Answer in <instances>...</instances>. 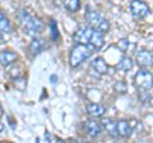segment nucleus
Returning <instances> with one entry per match:
<instances>
[{
    "mask_svg": "<svg viewBox=\"0 0 153 143\" xmlns=\"http://www.w3.org/2000/svg\"><path fill=\"white\" fill-rule=\"evenodd\" d=\"M73 39L75 42H79L80 45H89L94 47L96 50L101 49L105 45V39L101 32L92 30L91 27H79L75 31Z\"/></svg>",
    "mask_w": 153,
    "mask_h": 143,
    "instance_id": "obj_1",
    "label": "nucleus"
},
{
    "mask_svg": "<svg viewBox=\"0 0 153 143\" xmlns=\"http://www.w3.org/2000/svg\"><path fill=\"white\" fill-rule=\"evenodd\" d=\"M94 50H96L94 47L89 46V45H80V44L75 45L70 52V56H69L70 66H73V68L79 66L85 59H88L89 56L92 55V52Z\"/></svg>",
    "mask_w": 153,
    "mask_h": 143,
    "instance_id": "obj_2",
    "label": "nucleus"
},
{
    "mask_svg": "<svg viewBox=\"0 0 153 143\" xmlns=\"http://www.w3.org/2000/svg\"><path fill=\"white\" fill-rule=\"evenodd\" d=\"M19 19H21V22L23 23V26H25L30 35H37L44 30V23L41 22V19L31 16L30 13L23 10V9L19 12Z\"/></svg>",
    "mask_w": 153,
    "mask_h": 143,
    "instance_id": "obj_3",
    "label": "nucleus"
},
{
    "mask_svg": "<svg viewBox=\"0 0 153 143\" xmlns=\"http://www.w3.org/2000/svg\"><path fill=\"white\" fill-rule=\"evenodd\" d=\"M85 21H87L88 27H91L92 30L101 32L102 35L105 32H107L110 28L108 21L97 12H87L85 13Z\"/></svg>",
    "mask_w": 153,
    "mask_h": 143,
    "instance_id": "obj_4",
    "label": "nucleus"
},
{
    "mask_svg": "<svg viewBox=\"0 0 153 143\" xmlns=\"http://www.w3.org/2000/svg\"><path fill=\"white\" fill-rule=\"evenodd\" d=\"M135 86L140 91H148L153 87V75L146 69H140L134 77Z\"/></svg>",
    "mask_w": 153,
    "mask_h": 143,
    "instance_id": "obj_5",
    "label": "nucleus"
},
{
    "mask_svg": "<svg viewBox=\"0 0 153 143\" xmlns=\"http://www.w3.org/2000/svg\"><path fill=\"white\" fill-rule=\"evenodd\" d=\"M130 10L134 18H137V19H143L149 14V8L143 1H131Z\"/></svg>",
    "mask_w": 153,
    "mask_h": 143,
    "instance_id": "obj_6",
    "label": "nucleus"
},
{
    "mask_svg": "<svg viewBox=\"0 0 153 143\" xmlns=\"http://www.w3.org/2000/svg\"><path fill=\"white\" fill-rule=\"evenodd\" d=\"M135 60H137L138 65L142 66V68H149V66L153 65V55H152V52L148 50L138 51Z\"/></svg>",
    "mask_w": 153,
    "mask_h": 143,
    "instance_id": "obj_7",
    "label": "nucleus"
},
{
    "mask_svg": "<svg viewBox=\"0 0 153 143\" xmlns=\"http://www.w3.org/2000/svg\"><path fill=\"white\" fill-rule=\"evenodd\" d=\"M84 130L89 137H97L101 134L102 127H101V124L96 120H87L84 123Z\"/></svg>",
    "mask_w": 153,
    "mask_h": 143,
    "instance_id": "obj_8",
    "label": "nucleus"
},
{
    "mask_svg": "<svg viewBox=\"0 0 153 143\" xmlns=\"http://www.w3.org/2000/svg\"><path fill=\"white\" fill-rule=\"evenodd\" d=\"M18 59V55L16 52H13L10 50H3L0 51V64L7 66V65H10L13 61H16Z\"/></svg>",
    "mask_w": 153,
    "mask_h": 143,
    "instance_id": "obj_9",
    "label": "nucleus"
},
{
    "mask_svg": "<svg viewBox=\"0 0 153 143\" xmlns=\"http://www.w3.org/2000/svg\"><path fill=\"white\" fill-rule=\"evenodd\" d=\"M91 65H92V68L100 74H106L108 72V65H107L106 61H105V59L101 58V56L93 59L92 63H91Z\"/></svg>",
    "mask_w": 153,
    "mask_h": 143,
    "instance_id": "obj_10",
    "label": "nucleus"
},
{
    "mask_svg": "<svg viewBox=\"0 0 153 143\" xmlns=\"http://www.w3.org/2000/svg\"><path fill=\"white\" fill-rule=\"evenodd\" d=\"M87 111L91 116L94 118H101L106 112V107L100 104H88L87 105Z\"/></svg>",
    "mask_w": 153,
    "mask_h": 143,
    "instance_id": "obj_11",
    "label": "nucleus"
},
{
    "mask_svg": "<svg viewBox=\"0 0 153 143\" xmlns=\"http://www.w3.org/2000/svg\"><path fill=\"white\" fill-rule=\"evenodd\" d=\"M117 133H119V136H121V137H129L131 134L130 124H129L126 120L117 121Z\"/></svg>",
    "mask_w": 153,
    "mask_h": 143,
    "instance_id": "obj_12",
    "label": "nucleus"
},
{
    "mask_svg": "<svg viewBox=\"0 0 153 143\" xmlns=\"http://www.w3.org/2000/svg\"><path fill=\"white\" fill-rule=\"evenodd\" d=\"M45 49V41L42 39H33L30 44V51L32 54H40V52Z\"/></svg>",
    "mask_w": 153,
    "mask_h": 143,
    "instance_id": "obj_13",
    "label": "nucleus"
},
{
    "mask_svg": "<svg viewBox=\"0 0 153 143\" xmlns=\"http://www.w3.org/2000/svg\"><path fill=\"white\" fill-rule=\"evenodd\" d=\"M103 124H105V128L107 129V132L112 137L117 136V123H115L114 120H111V119H106V120L103 121Z\"/></svg>",
    "mask_w": 153,
    "mask_h": 143,
    "instance_id": "obj_14",
    "label": "nucleus"
},
{
    "mask_svg": "<svg viewBox=\"0 0 153 143\" xmlns=\"http://www.w3.org/2000/svg\"><path fill=\"white\" fill-rule=\"evenodd\" d=\"M131 68H133V61H131V59H129V58H123L117 63V69H120V70L128 72V70H130Z\"/></svg>",
    "mask_w": 153,
    "mask_h": 143,
    "instance_id": "obj_15",
    "label": "nucleus"
},
{
    "mask_svg": "<svg viewBox=\"0 0 153 143\" xmlns=\"http://www.w3.org/2000/svg\"><path fill=\"white\" fill-rule=\"evenodd\" d=\"M10 22H9L8 18H5V16L0 12V32H9L10 31Z\"/></svg>",
    "mask_w": 153,
    "mask_h": 143,
    "instance_id": "obj_16",
    "label": "nucleus"
},
{
    "mask_svg": "<svg viewBox=\"0 0 153 143\" xmlns=\"http://www.w3.org/2000/svg\"><path fill=\"white\" fill-rule=\"evenodd\" d=\"M64 7L68 9L69 12L74 13V12H76V10L79 9L80 3L78 1V0H69V1H65V3H64Z\"/></svg>",
    "mask_w": 153,
    "mask_h": 143,
    "instance_id": "obj_17",
    "label": "nucleus"
},
{
    "mask_svg": "<svg viewBox=\"0 0 153 143\" xmlns=\"http://www.w3.org/2000/svg\"><path fill=\"white\" fill-rule=\"evenodd\" d=\"M115 89H116L119 93H125L126 89H128V86L124 82H116V84H115Z\"/></svg>",
    "mask_w": 153,
    "mask_h": 143,
    "instance_id": "obj_18",
    "label": "nucleus"
},
{
    "mask_svg": "<svg viewBox=\"0 0 153 143\" xmlns=\"http://www.w3.org/2000/svg\"><path fill=\"white\" fill-rule=\"evenodd\" d=\"M117 47L120 49L121 51H126L128 47H129V40L128 39H121L120 41L117 42Z\"/></svg>",
    "mask_w": 153,
    "mask_h": 143,
    "instance_id": "obj_19",
    "label": "nucleus"
},
{
    "mask_svg": "<svg viewBox=\"0 0 153 143\" xmlns=\"http://www.w3.org/2000/svg\"><path fill=\"white\" fill-rule=\"evenodd\" d=\"M50 26H51V37L54 40H56L57 39V26H56L55 21H52Z\"/></svg>",
    "mask_w": 153,
    "mask_h": 143,
    "instance_id": "obj_20",
    "label": "nucleus"
},
{
    "mask_svg": "<svg viewBox=\"0 0 153 143\" xmlns=\"http://www.w3.org/2000/svg\"><path fill=\"white\" fill-rule=\"evenodd\" d=\"M51 82L55 84V82H57V77L56 75H51Z\"/></svg>",
    "mask_w": 153,
    "mask_h": 143,
    "instance_id": "obj_21",
    "label": "nucleus"
},
{
    "mask_svg": "<svg viewBox=\"0 0 153 143\" xmlns=\"http://www.w3.org/2000/svg\"><path fill=\"white\" fill-rule=\"evenodd\" d=\"M3 129H4V125H3V123L0 121V132H3Z\"/></svg>",
    "mask_w": 153,
    "mask_h": 143,
    "instance_id": "obj_22",
    "label": "nucleus"
},
{
    "mask_svg": "<svg viewBox=\"0 0 153 143\" xmlns=\"http://www.w3.org/2000/svg\"><path fill=\"white\" fill-rule=\"evenodd\" d=\"M56 143H66V142H65V141H63V139H57V141H56Z\"/></svg>",
    "mask_w": 153,
    "mask_h": 143,
    "instance_id": "obj_23",
    "label": "nucleus"
},
{
    "mask_svg": "<svg viewBox=\"0 0 153 143\" xmlns=\"http://www.w3.org/2000/svg\"><path fill=\"white\" fill-rule=\"evenodd\" d=\"M1 39H3V32H0V41H1Z\"/></svg>",
    "mask_w": 153,
    "mask_h": 143,
    "instance_id": "obj_24",
    "label": "nucleus"
}]
</instances>
